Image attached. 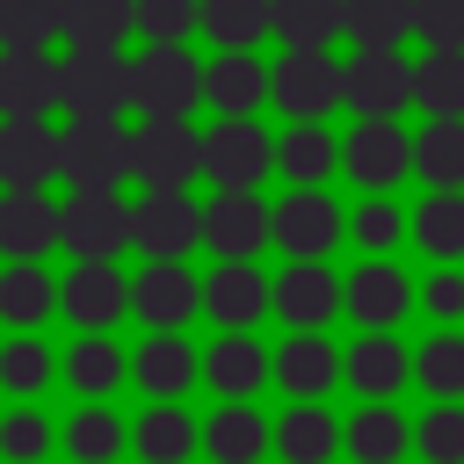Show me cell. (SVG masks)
Returning a JSON list of instances; mask_svg holds the SVG:
<instances>
[{"label": "cell", "instance_id": "cell-1", "mask_svg": "<svg viewBox=\"0 0 464 464\" xmlns=\"http://www.w3.org/2000/svg\"><path fill=\"white\" fill-rule=\"evenodd\" d=\"M58 174L72 188H116L130 174V130L116 116H72L58 130Z\"/></svg>", "mask_w": 464, "mask_h": 464}, {"label": "cell", "instance_id": "cell-2", "mask_svg": "<svg viewBox=\"0 0 464 464\" xmlns=\"http://www.w3.org/2000/svg\"><path fill=\"white\" fill-rule=\"evenodd\" d=\"M203 102V65L181 44H145L130 58V109L138 116H188Z\"/></svg>", "mask_w": 464, "mask_h": 464}, {"label": "cell", "instance_id": "cell-3", "mask_svg": "<svg viewBox=\"0 0 464 464\" xmlns=\"http://www.w3.org/2000/svg\"><path fill=\"white\" fill-rule=\"evenodd\" d=\"M130 174L145 188H188L203 174V130H188V116H145L130 130Z\"/></svg>", "mask_w": 464, "mask_h": 464}, {"label": "cell", "instance_id": "cell-4", "mask_svg": "<svg viewBox=\"0 0 464 464\" xmlns=\"http://www.w3.org/2000/svg\"><path fill=\"white\" fill-rule=\"evenodd\" d=\"M58 246L72 261H116V246H130V203L116 188H72L58 203Z\"/></svg>", "mask_w": 464, "mask_h": 464}, {"label": "cell", "instance_id": "cell-5", "mask_svg": "<svg viewBox=\"0 0 464 464\" xmlns=\"http://www.w3.org/2000/svg\"><path fill=\"white\" fill-rule=\"evenodd\" d=\"M130 246L145 261H181L188 246H203V203L188 188H145L130 203Z\"/></svg>", "mask_w": 464, "mask_h": 464}, {"label": "cell", "instance_id": "cell-6", "mask_svg": "<svg viewBox=\"0 0 464 464\" xmlns=\"http://www.w3.org/2000/svg\"><path fill=\"white\" fill-rule=\"evenodd\" d=\"M203 174L218 188H261L276 174V138L254 116H218L203 130Z\"/></svg>", "mask_w": 464, "mask_h": 464}, {"label": "cell", "instance_id": "cell-7", "mask_svg": "<svg viewBox=\"0 0 464 464\" xmlns=\"http://www.w3.org/2000/svg\"><path fill=\"white\" fill-rule=\"evenodd\" d=\"M268 102L283 116H334L348 102V65L326 58V51H283L276 80H268Z\"/></svg>", "mask_w": 464, "mask_h": 464}, {"label": "cell", "instance_id": "cell-8", "mask_svg": "<svg viewBox=\"0 0 464 464\" xmlns=\"http://www.w3.org/2000/svg\"><path fill=\"white\" fill-rule=\"evenodd\" d=\"M276 239V203H261V188H218L203 203V246H218V261H254Z\"/></svg>", "mask_w": 464, "mask_h": 464}, {"label": "cell", "instance_id": "cell-9", "mask_svg": "<svg viewBox=\"0 0 464 464\" xmlns=\"http://www.w3.org/2000/svg\"><path fill=\"white\" fill-rule=\"evenodd\" d=\"M58 94L72 116H123L130 109V58L123 51H72L58 72Z\"/></svg>", "mask_w": 464, "mask_h": 464}, {"label": "cell", "instance_id": "cell-10", "mask_svg": "<svg viewBox=\"0 0 464 464\" xmlns=\"http://www.w3.org/2000/svg\"><path fill=\"white\" fill-rule=\"evenodd\" d=\"M341 167H348V181H362V188H392V181H406V167H413V138H406L392 116H362V123L348 130V145H341Z\"/></svg>", "mask_w": 464, "mask_h": 464}, {"label": "cell", "instance_id": "cell-11", "mask_svg": "<svg viewBox=\"0 0 464 464\" xmlns=\"http://www.w3.org/2000/svg\"><path fill=\"white\" fill-rule=\"evenodd\" d=\"M334 239H341V203L326 188H290L276 203V246L290 261H326Z\"/></svg>", "mask_w": 464, "mask_h": 464}, {"label": "cell", "instance_id": "cell-12", "mask_svg": "<svg viewBox=\"0 0 464 464\" xmlns=\"http://www.w3.org/2000/svg\"><path fill=\"white\" fill-rule=\"evenodd\" d=\"M406 102H413V65L399 58V44L348 58V109L355 116H399Z\"/></svg>", "mask_w": 464, "mask_h": 464}, {"label": "cell", "instance_id": "cell-13", "mask_svg": "<svg viewBox=\"0 0 464 464\" xmlns=\"http://www.w3.org/2000/svg\"><path fill=\"white\" fill-rule=\"evenodd\" d=\"M58 312L72 326H116V312H130V276L116 261H72V276L58 283Z\"/></svg>", "mask_w": 464, "mask_h": 464}, {"label": "cell", "instance_id": "cell-14", "mask_svg": "<svg viewBox=\"0 0 464 464\" xmlns=\"http://www.w3.org/2000/svg\"><path fill=\"white\" fill-rule=\"evenodd\" d=\"M268 377H276V355H268L246 326H225V334L203 348V384H210L218 399H254Z\"/></svg>", "mask_w": 464, "mask_h": 464}, {"label": "cell", "instance_id": "cell-15", "mask_svg": "<svg viewBox=\"0 0 464 464\" xmlns=\"http://www.w3.org/2000/svg\"><path fill=\"white\" fill-rule=\"evenodd\" d=\"M130 312L145 326H181L203 312V283L181 261H145V276H130Z\"/></svg>", "mask_w": 464, "mask_h": 464}, {"label": "cell", "instance_id": "cell-16", "mask_svg": "<svg viewBox=\"0 0 464 464\" xmlns=\"http://www.w3.org/2000/svg\"><path fill=\"white\" fill-rule=\"evenodd\" d=\"M51 246H58V203L44 188H0V254L44 261Z\"/></svg>", "mask_w": 464, "mask_h": 464}, {"label": "cell", "instance_id": "cell-17", "mask_svg": "<svg viewBox=\"0 0 464 464\" xmlns=\"http://www.w3.org/2000/svg\"><path fill=\"white\" fill-rule=\"evenodd\" d=\"M58 58H44V44H14L7 58H0V116H44V109H58L65 94H58Z\"/></svg>", "mask_w": 464, "mask_h": 464}, {"label": "cell", "instance_id": "cell-18", "mask_svg": "<svg viewBox=\"0 0 464 464\" xmlns=\"http://www.w3.org/2000/svg\"><path fill=\"white\" fill-rule=\"evenodd\" d=\"M58 174V130L44 116H7L0 123V188H44Z\"/></svg>", "mask_w": 464, "mask_h": 464}, {"label": "cell", "instance_id": "cell-19", "mask_svg": "<svg viewBox=\"0 0 464 464\" xmlns=\"http://www.w3.org/2000/svg\"><path fill=\"white\" fill-rule=\"evenodd\" d=\"M341 304H348V283H341L326 261H290V268L276 276V312H283L290 326H326Z\"/></svg>", "mask_w": 464, "mask_h": 464}, {"label": "cell", "instance_id": "cell-20", "mask_svg": "<svg viewBox=\"0 0 464 464\" xmlns=\"http://www.w3.org/2000/svg\"><path fill=\"white\" fill-rule=\"evenodd\" d=\"M130 377L145 384V399H181V392L203 377V355L181 341V326H152L145 348L130 355Z\"/></svg>", "mask_w": 464, "mask_h": 464}, {"label": "cell", "instance_id": "cell-21", "mask_svg": "<svg viewBox=\"0 0 464 464\" xmlns=\"http://www.w3.org/2000/svg\"><path fill=\"white\" fill-rule=\"evenodd\" d=\"M276 384L290 399H326L341 384V348L319 334V326H297L283 348H276Z\"/></svg>", "mask_w": 464, "mask_h": 464}, {"label": "cell", "instance_id": "cell-22", "mask_svg": "<svg viewBox=\"0 0 464 464\" xmlns=\"http://www.w3.org/2000/svg\"><path fill=\"white\" fill-rule=\"evenodd\" d=\"M203 312L218 326H254L261 312H276V283L254 261H218V276L203 283Z\"/></svg>", "mask_w": 464, "mask_h": 464}, {"label": "cell", "instance_id": "cell-23", "mask_svg": "<svg viewBox=\"0 0 464 464\" xmlns=\"http://www.w3.org/2000/svg\"><path fill=\"white\" fill-rule=\"evenodd\" d=\"M138 29V0H58V36L72 51H123Z\"/></svg>", "mask_w": 464, "mask_h": 464}, {"label": "cell", "instance_id": "cell-24", "mask_svg": "<svg viewBox=\"0 0 464 464\" xmlns=\"http://www.w3.org/2000/svg\"><path fill=\"white\" fill-rule=\"evenodd\" d=\"M268 80H276V72H261V58L218 51V58L203 65V102H210L218 116H254V109L268 102Z\"/></svg>", "mask_w": 464, "mask_h": 464}, {"label": "cell", "instance_id": "cell-25", "mask_svg": "<svg viewBox=\"0 0 464 464\" xmlns=\"http://www.w3.org/2000/svg\"><path fill=\"white\" fill-rule=\"evenodd\" d=\"M276 167H283L290 188H319L341 167V145H334V130L319 116H290V130L276 138Z\"/></svg>", "mask_w": 464, "mask_h": 464}, {"label": "cell", "instance_id": "cell-26", "mask_svg": "<svg viewBox=\"0 0 464 464\" xmlns=\"http://www.w3.org/2000/svg\"><path fill=\"white\" fill-rule=\"evenodd\" d=\"M406 304H413V283H406V268H392V261H362L355 276H348V319L355 326H392V319H406Z\"/></svg>", "mask_w": 464, "mask_h": 464}, {"label": "cell", "instance_id": "cell-27", "mask_svg": "<svg viewBox=\"0 0 464 464\" xmlns=\"http://www.w3.org/2000/svg\"><path fill=\"white\" fill-rule=\"evenodd\" d=\"M406 370H413V362H406V348L392 341V326H370V334L341 355V377H348L362 399H392V392L406 384Z\"/></svg>", "mask_w": 464, "mask_h": 464}, {"label": "cell", "instance_id": "cell-28", "mask_svg": "<svg viewBox=\"0 0 464 464\" xmlns=\"http://www.w3.org/2000/svg\"><path fill=\"white\" fill-rule=\"evenodd\" d=\"M268 442H276V428H268L246 399H225V406L203 420V450H210V464H261Z\"/></svg>", "mask_w": 464, "mask_h": 464}, {"label": "cell", "instance_id": "cell-29", "mask_svg": "<svg viewBox=\"0 0 464 464\" xmlns=\"http://www.w3.org/2000/svg\"><path fill=\"white\" fill-rule=\"evenodd\" d=\"M196 442H203V428L181 413V399H152V406H145V420L130 428V450H138L145 464H188V457H196Z\"/></svg>", "mask_w": 464, "mask_h": 464}, {"label": "cell", "instance_id": "cell-30", "mask_svg": "<svg viewBox=\"0 0 464 464\" xmlns=\"http://www.w3.org/2000/svg\"><path fill=\"white\" fill-rule=\"evenodd\" d=\"M130 377V362H123V348L102 334V326H80V341L65 348V384L80 392V399H109L116 384Z\"/></svg>", "mask_w": 464, "mask_h": 464}, {"label": "cell", "instance_id": "cell-31", "mask_svg": "<svg viewBox=\"0 0 464 464\" xmlns=\"http://www.w3.org/2000/svg\"><path fill=\"white\" fill-rule=\"evenodd\" d=\"M348 457L355 464H399L406 457V442H413V428H406V413L399 406H384V399H370L362 413H348Z\"/></svg>", "mask_w": 464, "mask_h": 464}, {"label": "cell", "instance_id": "cell-32", "mask_svg": "<svg viewBox=\"0 0 464 464\" xmlns=\"http://www.w3.org/2000/svg\"><path fill=\"white\" fill-rule=\"evenodd\" d=\"M341 442H348L341 420H334L326 406H312V399H297V406L276 420V450H283V464H326Z\"/></svg>", "mask_w": 464, "mask_h": 464}, {"label": "cell", "instance_id": "cell-33", "mask_svg": "<svg viewBox=\"0 0 464 464\" xmlns=\"http://www.w3.org/2000/svg\"><path fill=\"white\" fill-rule=\"evenodd\" d=\"M203 36L218 51H254L276 36V0H203Z\"/></svg>", "mask_w": 464, "mask_h": 464}, {"label": "cell", "instance_id": "cell-34", "mask_svg": "<svg viewBox=\"0 0 464 464\" xmlns=\"http://www.w3.org/2000/svg\"><path fill=\"white\" fill-rule=\"evenodd\" d=\"M341 29H348V0H276L283 51H326Z\"/></svg>", "mask_w": 464, "mask_h": 464}, {"label": "cell", "instance_id": "cell-35", "mask_svg": "<svg viewBox=\"0 0 464 464\" xmlns=\"http://www.w3.org/2000/svg\"><path fill=\"white\" fill-rule=\"evenodd\" d=\"M413 174L428 188H464V116H435L413 138Z\"/></svg>", "mask_w": 464, "mask_h": 464}, {"label": "cell", "instance_id": "cell-36", "mask_svg": "<svg viewBox=\"0 0 464 464\" xmlns=\"http://www.w3.org/2000/svg\"><path fill=\"white\" fill-rule=\"evenodd\" d=\"M58 312V283L36 268V261H7L0 268V319L7 326H36Z\"/></svg>", "mask_w": 464, "mask_h": 464}, {"label": "cell", "instance_id": "cell-37", "mask_svg": "<svg viewBox=\"0 0 464 464\" xmlns=\"http://www.w3.org/2000/svg\"><path fill=\"white\" fill-rule=\"evenodd\" d=\"M413 239L435 261H464V188H428V203L413 210Z\"/></svg>", "mask_w": 464, "mask_h": 464}, {"label": "cell", "instance_id": "cell-38", "mask_svg": "<svg viewBox=\"0 0 464 464\" xmlns=\"http://www.w3.org/2000/svg\"><path fill=\"white\" fill-rule=\"evenodd\" d=\"M413 102L428 116H464V51H428L413 65Z\"/></svg>", "mask_w": 464, "mask_h": 464}, {"label": "cell", "instance_id": "cell-39", "mask_svg": "<svg viewBox=\"0 0 464 464\" xmlns=\"http://www.w3.org/2000/svg\"><path fill=\"white\" fill-rule=\"evenodd\" d=\"M123 442H130V428H123L109 406H80V413L65 420V450H72V464H116Z\"/></svg>", "mask_w": 464, "mask_h": 464}, {"label": "cell", "instance_id": "cell-40", "mask_svg": "<svg viewBox=\"0 0 464 464\" xmlns=\"http://www.w3.org/2000/svg\"><path fill=\"white\" fill-rule=\"evenodd\" d=\"M413 377H420V392H435V399H464V334H435V341H420L413 348Z\"/></svg>", "mask_w": 464, "mask_h": 464}, {"label": "cell", "instance_id": "cell-41", "mask_svg": "<svg viewBox=\"0 0 464 464\" xmlns=\"http://www.w3.org/2000/svg\"><path fill=\"white\" fill-rule=\"evenodd\" d=\"M348 36H355L362 51L406 44V36H413V0H348Z\"/></svg>", "mask_w": 464, "mask_h": 464}, {"label": "cell", "instance_id": "cell-42", "mask_svg": "<svg viewBox=\"0 0 464 464\" xmlns=\"http://www.w3.org/2000/svg\"><path fill=\"white\" fill-rule=\"evenodd\" d=\"M413 450H420L428 464H464V399L428 406L420 428H413Z\"/></svg>", "mask_w": 464, "mask_h": 464}, {"label": "cell", "instance_id": "cell-43", "mask_svg": "<svg viewBox=\"0 0 464 464\" xmlns=\"http://www.w3.org/2000/svg\"><path fill=\"white\" fill-rule=\"evenodd\" d=\"M51 370H58V362H51V348H44V341H29V334L0 348V392H14V399H36V392L51 384Z\"/></svg>", "mask_w": 464, "mask_h": 464}, {"label": "cell", "instance_id": "cell-44", "mask_svg": "<svg viewBox=\"0 0 464 464\" xmlns=\"http://www.w3.org/2000/svg\"><path fill=\"white\" fill-rule=\"evenodd\" d=\"M188 29H203V0H138L145 44H188Z\"/></svg>", "mask_w": 464, "mask_h": 464}, {"label": "cell", "instance_id": "cell-45", "mask_svg": "<svg viewBox=\"0 0 464 464\" xmlns=\"http://www.w3.org/2000/svg\"><path fill=\"white\" fill-rule=\"evenodd\" d=\"M51 36H58V0H0V51L51 44Z\"/></svg>", "mask_w": 464, "mask_h": 464}, {"label": "cell", "instance_id": "cell-46", "mask_svg": "<svg viewBox=\"0 0 464 464\" xmlns=\"http://www.w3.org/2000/svg\"><path fill=\"white\" fill-rule=\"evenodd\" d=\"M44 450H51V420L36 406H7L0 413V457L7 464H36Z\"/></svg>", "mask_w": 464, "mask_h": 464}, {"label": "cell", "instance_id": "cell-47", "mask_svg": "<svg viewBox=\"0 0 464 464\" xmlns=\"http://www.w3.org/2000/svg\"><path fill=\"white\" fill-rule=\"evenodd\" d=\"M413 36L428 51H464V0H413Z\"/></svg>", "mask_w": 464, "mask_h": 464}, {"label": "cell", "instance_id": "cell-48", "mask_svg": "<svg viewBox=\"0 0 464 464\" xmlns=\"http://www.w3.org/2000/svg\"><path fill=\"white\" fill-rule=\"evenodd\" d=\"M348 239H355V246H370V254H384V246H399V239H406V210L377 196V203H362V210L348 218Z\"/></svg>", "mask_w": 464, "mask_h": 464}, {"label": "cell", "instance_id": "cell-49", "mask_svg": "<svg viewBox=\"0 0 464 464\" xmlns=\"http://www.w3.org/2000/svg\"><path fill=\"white\" fill-rule=\"evenodd\" d=\"M420 304H428L435 319H464V276H457V268L442 261V268H435V276L420 283Z\"/></svg>", "mask_w": 464, "mask_h": 464}]
</instances>
